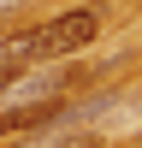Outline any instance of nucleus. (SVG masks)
Listing matches in <instances>:
<instances>
[{
  "mask_svg": "<svg viewBox=\"0 0 142 148\" xmlns=\"http://www.w3.org/2000/svg\"><path fill=\"white\" fill-rule=\"evenodd\" d=\"M24 148H95V142L71 136L65 125H47V130H36V136H24Z\"/></svg>",
  "mask_w": 142,
  "mask_h": 148,
  "instance_id": "nucleus-2",
  "label": "nucleus"
},
{
  "mask_svg": "<svg viewBox=\"0 0 142 148\" xmlns=\"http://www.w3.org/2000/svg\"><path fill=\"white\" fill-rule=\"evenodd\" d=\"M18 71H24V65H6V59H0V95H6V83L18 77Z\"/></svg>",
  "mask_w": 142,
  "mask_h": 148,
  "instance_id": "nucleus-3",
  "label": "nucleus"
},
{
  "mask_svg": "<svg viewBox=\"0 0 142 148\" xmlns=\"http://www.w3.org/2000/svg\"><path fill=\"white\" fill-rule=\"evenodd\" d=\"M106 30L101 6H71V12H53V18L30 24V59H77L83 47H95Z\"/></svg>",
  "mask_w": 142,
  "mask_h": 148,
  "instance_id": "nucleus-1",
  "label": "nucleus"
}]
</instances>
